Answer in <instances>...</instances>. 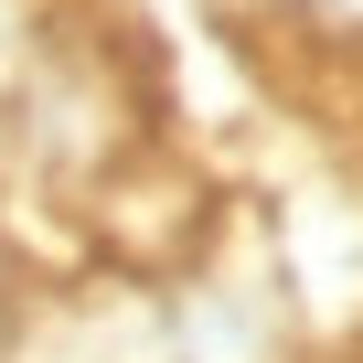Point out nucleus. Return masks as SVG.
Instances as JSON below:
<instances>
[{"label":"nucleus","instance_id":"nucleus-1","mask_svg":"<svg viewBox=\"0 0 363 363\" xmlns=\"http://www.w3.org/2000/svg\"><path fill=\"white\" fill-rule=\"evenodd\" d=\"M150 299H160V352L171 363H299L310 352V320L289 299L278 235L246 225L235 203L214 214V235L171 278H150Z\"/></svg>","mask_w":363,"mask_h":363},{"label":"nucleus","instance_id":"nucleus-3","mask_svg":"<svg viewBox=\"0 0 363 363\" xmlns=\"http://www.w3.org/2000/svg\"><path fill=\"white\" fill-rule=\"evenodd\" d=\"M0 43H11V0H0Z\"/></svg>","mask_w":363,"mask_h":363},{"label":"nucleus","instance_id":"nucleus-2","mask_svg":"<svg viewBox=\"0 0 363 363\" xmlns=\"http://www.w3.org/2000/svg\"><path fill=\"white\" fill-rule=\"evenodd\" d=\"M11 310H22V267H11V203H0V331H11Z\"/></svg>","mask_w":363,"mask_h":363}]
</instances>
